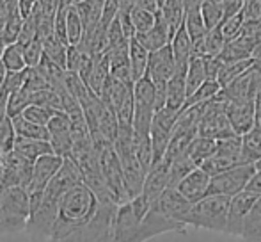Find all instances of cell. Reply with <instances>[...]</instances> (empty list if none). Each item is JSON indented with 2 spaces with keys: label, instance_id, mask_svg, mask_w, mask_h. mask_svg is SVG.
<instances>
[{
  "label": "cell",
  "instance_id": "8fae6325",
  "mask_svg": "<svg viewBox=\"0 0 261 242\" xmlns=\"http://www.w3.org/2000/svg\"><path fill=\"white\" fill-rule=\"evenodd\" d=\"M50 134V144L54 152L61 157H69L73 152V135H71V118L68 112H55L46 125Z\"/></svg>",
  "mask_w": 261,
  "mask_h": 242
},
{
  "label": "cell",
  "instance_id": "e575fe53",
  "mask_svg": "<svg viewBox=\"0 0 261 242\" xmlns=\"http://www.w3.org/2000/svg\"><path fill=\"white\" fill-rule=\"evenodd\" d=\"M226 45H227V39H226V36H224L220 25L210 29L208 34L204 36V49H206V57L220 56Z\"/></svg>",
  "mask_w": 261,
  "mask_h": 242
},
{
  "label": "cell",
  "instance_id": "2e32d148",
  "mask_svg": "<svg viewBox=\"0 0 261 242\" xmlns=\"http://www.w3.org/2000/svg\"><path fill=\"white\" fill-rule=\"evenodd\" d=\"M171 185V162L165 159H162L160 162L153 164L151 170L146 175L144 189L142 194L149 200V203H155L158 198L162 196L165 189H169Z\"/></svg>",
  "mask_w": 261,
  "mask_h": 242
},
{
  "label": "cell",
  "instance_id": "7c38bea8",
  "mask_svg": "<svg viewBox=\"0 0 261 242\" xmlns=\"http://www.w3.org/2000/svg\"><path fill=\"white\" fill-rule=\"evenodd\" d=\"M226 112L233 130L238 135H245L256 127V100L245 98V100L226 102Z\"/></svg>",
  "mask_w": 261,
  "mask_h": 242
},
{
  "label": "cell",
  "instance_id": "8d00e7d4",
  "mask_svg": "<svg viewBox=\"0 0 261 242\" xmlns=\"http://www.w3.org/2000/svg\"><path fill=\"white\" fill-rule=\"evenodd\" d=\"M16 130H14L13 119L9 116L0 119V153L7 155L14 150V142H16Z\"/></svg>",
  "mask_w": 261,
  "mask_h": 242
},
{
  "label": "cell",
  "instance_id": "ac0fdd59",
  "mask_svg": "<svg viewBox=\"0 0 261 242\" xmlns=\"http://www.w3.org/2000/svg\"><path fill=\"white\" fill-rule=\"evenodd\" d=\"M172 36H174V34H172L171 27L167 25L165 18L162 16L160 11H156V21H155V25H153V27L149 29L148 32L135 36V38H137L139 41H141L142 45H144L146 49L149 50V52H155V50H158V49H164V46L171 45Z\"/></svg>",
  "mask_w": 261,
  "mask_h": 242
},
{
  "label": "cell",
  "instance_id": "277c9868",
  "mask_svg": "<svg viewBox=\"0 0 261 242\" xmlns=\"http://www.w3.org/2000/svg\"><path fill=\"white\" fill-rule=\"evenodd\" d=\"M149 208L151 203L144 194H139L126 203L119 205L114 221V242H142L141 221Z\"/></svg>",
  "mask_w": 261,
  "mask_h": 242
},
{
  "label": "cell",
  "instance_id": "d6a6232c",
  "mask_svg": "<svg viewBox=\"0 0 261 242\" xmlns=\"http://www.w3.org/2000/svg\"><path fill=\"white\" fill-rule=\"evenodd\" d=\"M132 21H134L135 27V36L144 34V32H148L155 25L156 11L144 9V7H139L134 4V7H132Z\"/></svg>",
  "mask_w": 261,
  "mask_h": 242
},
{
  "label": "cell",
  "instance_id": "ffe728a7",
  "mask_svg": "<svg viewBox=\"0 0 261 242\" xmlns=\"http://www.w3.org/2000/svg\"><path fill=\"white\" fill-rule=\"evenodd\" d=\"M171 46H172V52H174L176 69H189V62L192 59V52H194V39L190 38L185 25H181L174 32V36L171 39Z\"/></svg>",
  "mask_w": 261,
  "mask_h": 242
},
{
  "label": "cell",
  "instance_id": "44dd1931",
  "mask_svg": "<svg viewBox=\"0 0 261 242\" xmlns=\"http://www.w3.org/2000/svg\"><path fill=\"white\" fill-rule=\"evenodd\" d=\"M240 164H245L242 155H234V153H226V152H215L210 159H206L201 164V167L206 171L210 177H215V175H220V173H224V171L231 170V167L240 166Z\"/></svg>",
  "mask_w": 261,
  "mask_h": 242
},
{
  "label": "cell",
  "instance_id": "f1b7e54d",
  "mask_svg": "<svg viewBox=\"0 0 261 242\" xmlns=\"http://www.w3.org/2000/svg\"><path fill=\"white\" fill-rule=\"evenodd\" d=\"M242 155L245 162H258L261 160V128H252L242 135Z\"/></svg>",
  "mask_w": 261,
  "mask_h": 242
},
{
  "label": "cell",
  "instance_id": "e0dca14e",
  "mask_svg": "<svg viewBox=\"0 0 261 242\" xmlns=\"http://www.w3.org/2000/svg\"><path fill=\"white\" fill-rule=\"evenodd\" d=\"M210 182H212V177H210L203 167L197 166L196 170L190 171V173L176 185V189H178L190 203H197V201H201L204 196H208Z\"/></svg>",
  "mask_w": 261,
  "mask_h": 242
},
{
  "label": "cell",
  "instance_id": "6da1fadb",
  "mask_svg": "<svg viewBox=\"0 0 261 242\" xmlns=\"http://www.w3.org/2000/svg\"><path fill=\"white\" fill-rule=\"evenodd\" d=\"M98 205L100 200L86 183H79L73 189L66 190L57 201L59 214L50 239L66 235L68 232L87 223L98 210Z\"/></svg>",
  "mask_w": 261,
  "mask_h": 242
},
{
  "label": "cell",
  "instance_id": "83f0119b",
  "mask_svg": "<svg viewBox=\"0 0 261 242\" xmlns=\"http://www.w3.org/2000/svg\"><path fill=\"white\" fill-rule=\"evenodd\" d=\"M2 61L7 71H23V69H27L23 45L20 41L6 45L2 49Z\"/></svg>",
  "mask_w": 261,
  "mask_h": 242
},
{
  "label": "cell",
  "instance_id": "836d02e7",
  "mask_svg": "<svg viewBox=\"0 0 261 242\" xmlns=\"http://www.w3.org/2000/svg\"><path fill=\"white\" fill-rule=\"evenodd\" d=\"M185 29L189 31L190 38L196 41V39H201L208 34V27L204 23V18H203V13L201 9H194V11H189L185 13V21H183Z\"/></svg>",
  "mask_w": 261,
  "mask_h": 242
},
{
  "label": "cell",
  "instance_id": "f35d334b",
  "mask_svg": "<svg viewBox=\"0 0 261 242\" xmlns=\"http://www.w3.org/2000/svg\"><path fill=\"white\" fill-rule=\"evenodd\" d=\"M57 111H54V109L46 107V105H41V104H32L29 105L27 109H25L23 112H21V116H25L27 119L34 121V123L38 125H48V121L52 119V116L55 114ZM61 112V111H59Z\"/></svg>",
  "mask_w": 261,
  "mask_h": 242
},
{
  "label": "cell",
  "instance_id": "7dc6e473",
  "mask_svg": "<svg viewBox=\"0 0 261 242\" xmlns=\"http://www.w3.org/2000/svg\"><path fill=\"white\" fill-rule=\"evenodd\" d=\"M6 75H7V69H6V66H4V61H2V49H0V84L4 82Z\"/></svg>",
  "mask_w": 261,
  "mask_h": 242
},
{
  "label": "cell",
  "instance_id": "ba28073f",
  "mask_svg": "<svg viewBox=\"0 0 261 242\" xmlns=\"http://www.w3.org/2000/svg\"><path fill=\"white\" fill-rule=\"evenodd\" d=\"M259 194L252 192V190L245 189L242 192H238L237 196L231 198L229 205V214H227V230L226 235L229 237H240L244 233V223L245 217L249 215V212L252 210V207L256 205V201L259 200Z\"/></svg>",
  "mask_w": 261,
  "mask_h": 242
},
{
  "label": "cell",
  "instance_id": "7bdbcfd3",
  "mask_svg": "<svg viewBox=\"0 0 261 242\" xmlns=\"http://www.w3.org/2000/svg\"><path fill=\"white\" fill-rule=\"evenodd\" d=\"M247 189L252 190V192H256V194H259V196H261V170L256 171V175L252 177V180L249 182Z\"/></svg>",
  "mask_w": 261,
  "mask_h": 242
},
{
  "label": "cell",
  "instance_id": "c3c4849f",
  "mask_svg": "<svg viewBox=\"0 0 261 242\" xmlns=\"http://www.w3.org/2000/svg\"><path fill=\"white\" fill-rule=\"evenodd\" d=\"M212 2H219V4H222V2H224V0H212Z\"/></svg>",
  "mask_w": 261,
  "mask_h": 242
},
{
  "label": "cell",
  "instance_id": "9a60e30c",
  "mask_svg": "<svg viewBox=\"0 0 261 242\" xmlns=\"http://www.w3.org/2000/svg\"><path fill=\"white\" fill-rule=\"evenodd\" d=\"M176 71V59L172 46L167 45L164 49H158L155 52L149 54V64L146 75L155 84H167L169 79Z\"/></svg>",
  "mask_w": 261,
  "mask_h": 242
},
{
  "label": "cell",
  "instance_id": "74e56055",
  "mask_svg": "<svg viewBox=\"0 0 261 242\" xmlns=\"http://www.w3.org/2000/svg\"><path fill=\"white\" fill-rule=\"evenodd\" d=\"M201 13H203V18H204V23H206L208 31L217 25L222 23L224 20V6L219 2H212V0H204L203 6H201Z\"/></svg>",
  "mask_w": 261,
  "mask_h": 242
},
{
  "label": "cell",
  "instance_id": "5bb4252c",
  "mask_svg": "<svg viewBox=\"0 0 261 242\" xmlns=\"http://www.w3.org/2000/svg\"><path fill=\"white\" fill-rule=\"evenodd\" d=\"M62 162H64V157L57 155L55 152L45 153V155L39 157L34 162V166H32V180L27 189L43 190V192H45L46 185H48L50 180L57 175V171L61 170Z\"/></svg>",
  "mask_w": 261,
  "mask_h": 242
},
{
  "label": "cell",
  "instance_id": "ee69618b",
  "mask_svg": "<svg viewBox=\"0 0 261 242\" xmlns=\"http://www.w3.org/2000/svg\"><path fill=\"white\" fill-rule=\"evenodd\" d=\"M179 2H181L185 13H189V11H194V9H201L204 0H179Z\"/></svg>",
  "mask_w": 261,
  "mask_h": 242
},
{
  "label": "cell",
  "instance_id": "7a4b0ae2",
  "mask_svg": "<svg viewBox=\"0 0 261 242\" xmlns=\"http://www.w3.org/2000/svg\"><path fill=\"white\" fill-rule=\"evenodd\" d=\"M119 205L116 201H100L98 210L87 223L66 235L46 242H114V221Z\"/></svg>",
  "mask_w": 261,
  "mask_h": 242
},
{
  "label": "cell",
  "instance_id": "f546056e",
  "mask_svg": "<svg viewBox=\"0 0 261 242\" xmlns=\"http://www.w3.org/2000/svg\"><path fill=\"white\" fill-rule=\"evenodd\" d=\"M158 11H160L162 16L167 21V25L171 27L172 34H174L183 25V21H185V9H183L179 0H164V4L158 7Z\"/></svg>",
  "mask_w": 261,
  "mask_h": 242
},
{
  "label": "cell",
  "instance_id": "ab89813d",
  "mask_svg": "<svg viewBox=\"0 0 261 242\" xmlns=\"http://www.w3.org/2000/svg\"><path fill=\"white\" fill-rule=\"evenodd\" d=\"M25 52V61H27V68H36L39 66V62L45 57V45H43L41 38H36L32 41L25 43L23 45Z\"/></svg>",
  "mask_w": 261,
  "mask_h": 242
},
{
  "label": "cell",
  "instance_id": "cb8c5ba5",
  "mask_svg": "<svg viewBox=\"0 0 261 242\" xmlns=\"http://www.w3.org/2000/svg\"><path fill=\"white\" fill-rule=\"evenodd\" d=\"M208 80L206 57H192L187 69V93L189 96Z\"/></svg>",
  "mask_w": 261,
  "mask_h": 242
},
{
  "label": "cell",
  "instance_id": "60d3db41",
  "mask_svg": "<svg viewBox=\"0 0 261 242\" xmlns=\"http://www.w3.org/2000/svg\"><path fill=\"white\" fill-rule=\"evenodd\" d=\"M244 21H245L244 9H242L240 13L233 14V16L224 18L222 23H220V29H222V32H224V36H226L227 41H231V39H234L238 34H240L242 27H244Z\"/></svg>",
  "mask_w": 261,
  "mask_h": 242
},
{
  "label": "cell",
  "instance_id": "bcb514c9",
  "mask_svg": "<svg viewBox=\"0 0 261 242\" xmlns=\"http://www.w3.org/2000/svg\"><path fill=\"white\" fill-rule=\"evenodd\" d=\"M252 57H254V59H261V32H259L258 41H256V46H254V52H252Z\"/></svg>",
  "mask_w": 261,
  "mask_h": 242
},
{
  "label": "cell",
  "instance_id": "d6986e66",
  "mask_svg": "<svg viewBox=\"0 0 261 242\" xmlns=\"http://www.w3.org/2000/svg\"><path fill=\"white\" fill-rule=\"evenodd\" d=\"M187 98H189V93H187V69H176L174 75L167 82V104H165V107L172 109L176 112H181Z\"/></svg>",
  "mask_w": 261,
  "mask_h": 242
},
{
  "label": "cell",
  "instance_id": "7402d4cb",
  "mask_svg": "<svg viewBox=\"0 0 261 242\" xmlns=\"http://www.w3.org/2000/svg\"><path fill=\"white\" fill-rule=\"evenodd\" d=\"M149 54L151 52L137 38L130 39V69H132V77H134V82L141 80L148 73Z\"/></svg>",
  "mask_w": 261,
  "mask_h": 242
},
{
  "label": "cell",
  "instance_id": "d590c367",
  "mask_svg": "<svg viewBox=\"0 0 261 242\" xmlns=\"http://www.w3.org/2000/svg\"><path fill=\"white\" fill-rule=\"evenodd\" d=\"M196 167H197V164L194 162L187 153L179 157V159L172 160L171 162V185L169 187H176L183 178L187 177V175L190 173V171L196 170Z\"/></svg>",
  "mask_w": 261,
  "mask_h": 242
},
{
  "label": "cell",
  "instance_id": "484cf974",
  "mask_svg": "<svg viewBox=\"0 0 261 242\" xmlns=\"http://www.w3.org/2000/svg\"><path fill=\"white\" fill-rule=\"evenodd\" d=\"M13 125H14V130H16L18 137H27V139H41V141H48L50 134H48V128L45 125H38L34 121L27 119L25 116H14Z\"/></svg>",
  "mask_w": 261,
  "mask_h": 242
},
{
  "label": "cell",
  "instance_id": "5b68a950",
  "mask_svg": "<svg viewBox=\"0 0 261 242\" xmlns=\"http://www.w3.org/2000/svg\"><path fill=\"white\" fill-rule=\"evenodd\" d=\"M134 135L151 137V123L156 114V87L148 75L134 84Z\"/></svg>",
  "mask_w": 261,
  "mask_h": 242
},
{
  "label": "cell",
  "instance_id": "1f68e13d",
  "mask_svg": "<svg viewBox=\"0 0 261 242\" xmlns=\"http://www.w3.org/2000/svg\"><path fill=\"white\" fill-rule=\"evenodd\" d=\"M222 91V86H220L219 80H206L203 86L197 91H194L185 102V107H190V105H197V104H206V102L213 100L215 96H219V93ZM183 107V109H185ZM181 109V111H183Z\"/></svg>",
  "mask_w": 261,
  "mask_h": 242
},
{
  "label": "cell",
  "instance_id": "4316f807",
  "mask_svg": "<svg viewBox=\"0 0 261 242\" xmlns=\"http://www.w3.org/2000/svg\"><path fill=\"white\" fill-rule=\"evenodd\" d=\"M215 152H217V139L197 135V137L192 141V144L189 146L187 155H189L197 166H201V164H203L206 159H210Z\"/></svg>",
  "mask_w": 261,
  "mask_h": 242
},
{
  "label": "cell",
  "instance_id": "30bf717a",
  "mask_svg": "<svg viewBox=\"0 0 261 242\" xmlns=\"http://www.w3.org/2000/svg\"><path fill=\"white\" fill-rule=\"evenodd\" d=\"M79 183H84L82 171H80L79 164L71 159V157H64L61 170L57 171V175L50 180L45 190V200L59 201V198L66 192V190L73 189Z\"/></svg>",
  "mask_w": 261,
  "mask_h": 242
},
{
  "label": "cell",
  "instance_id": "52a82bcc",
  "mask_svg": "<svg viewBox=\"0 0 261 242\" xmlns=\"http://www.w3.org/2000/svg\"><path fill=\"white\" fill-rule=\"evenodd\" d=\"M179 112L172 111L169 107H164L156 111L155 118L151 123V144H153V155H155V162H160L165 157V152L169 148V142L172 139V132H174V125L178 121Z\"/></svg>",
  "mask_w": 261,
  "mask_h": 242
},
{
  "label": "cell",
  "instance_id": "d4e9b609",
  "mask_svg": "<svg viewBox=\"0 0 261 242\" xmlns=\"http://www.w3.org/2000/svg\"><path fill=\"white\" fill-rule=\"evenodd\" d=\"M66 32H68L69 45H79L84 38V32H86L84 20L75 2H69L68 7H66Z\"/></svg>",
  "mask_w": 261,
  "mask_h": 242
},
{
  "label": "cell",
  "instance_id": "b9f144b4",
  "mask_svg": "<svg viewBox=\"0 0 261 242\" xmlns=\"http://www.w3.org/2000/svg\"><path fill=\"white\" fill-rule=\"evenodd\" d=\"M39 4V0H18V6H20V11H21V16L27 18L32 11L36 9V6Z\"/></svg>",
  "mask_w": 261,
  "mask_h": 242
},
{
  "label": "cell",
  "instance_id": "9c48e42d",
  "mask_svg": "<svg viewBox=\"0 0 261 242\" xmlns=\"http://www.w3.org/2000/svg\"><path fill=\"white\" fill-rule=\"evenodd\" d=\"M192 205L176 187H169L162 192V196L158 198L155 203L151 205L153 208H156L160 214H164L165 217L172 219V221L179 223V225H187V219L192 210Z\"/></svg>",
  "mask_w": 261,
  "mask_h": 242
},
{
  "label": "cell",
  "instance_id": "3957f363",
  "mask_svg": "<svg viewBox=\"0 0 261 242\" xmlns=\"http://www.w3.org/2000/svg\"><path fill=\"white\" fill-rule=\"evenodd\" d=\"M229 196L208 194L201 201L192 205L187 225L194 230H208L215 233H226L227 214H229Z\"/></svg>",
  "mask_w": 261,
  "mask_h": 242
},
{
  "label": "cell",
  "instance_id": "f6af8a7d",
  "mask_svg": "<svg viewBox=\"0 0 261 242\" xmlns=\"http://www.w3.org/2000/svg\"><path fill=\"white\" fill-rule=\"evenodd\" d=\"M134 4L149 11H158V7H160L158 6V0H134Z\"/></svg>",
  "mask_w": 261,
  "mask_h": 242
},
{
  "label": "cell",
  "instance_id": "8992f818",
  "mask_svg": "<svg viewBox=\"0 0 261 242\" xmlns=\"http://www.w3.org/2000/svg\"><path fill=\"white\" fill-rule=\"evenodd\" d=\"M256 171H258L256 162H245L237 167H231V170L224 171L220 175H215L210 182L208 194H220V196L229 198L237 196L238 192L247 189L249 182L252 180Z\"/></svg>",
  "mask_w": 261,
  "mask_h": 242
},
{
  "label": "cell",
  "instance_id": "603a6c76",
  "mask_svg": "<svg viewBox=\"0 0 261 242\" xmlns=\"http://www.w3.org/2000/svg\"><path fill=\"white\" fill-rule=\"evenodd\" d=\"M18 155L25 157L31 162H36L41 155L45 153L54 152L50 141H41V139H27V137H16V142H14V150Z\"/></svg>",
  "mask_w": 261,
  "mask_h": 242
},
{
  "label": "cell",
  "instance_id": "4dcf8cb0",
  "mask_svg": "<svg viewBox=\"0 0 261 242\" xmlns=\"http://www.w3.org/2000/svg\"><path fill=\"white\" fill-rule=\"evenodd\" d=\"M254 62V57H249V59H242V61H234V62H224L222 69H220L219 75V82L222 87H226L227 84H231L233 80H237L238 77H242L245 71H249Z\"/></svg>",
  "mask_w": 261,
  "mask_h": 242
},
{
  "label": "cell",
  "instance_id": "4fadbf2b",
  "mask_svg": "<svg viewBox=\"0 0 261 242\" xmlns=\"http://www.w3.org/2000/svg\"><path fill=\"white\" fill-rule=\"evenodd\" d=\"M32 166L34 162L27 160L25 157L18 155L16 152H11L6 155V167L2 171V180L6 187L20 185L27 189L32 180Z\"/></svg>",
  "mask_w": 261,
  "mask_h": 242
}]
</instances>
